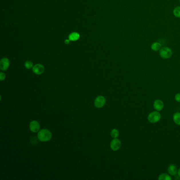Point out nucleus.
<instances>
[{"mask_svg": "<svg viewBox=\"0 0 180 180\" xmlns=\"http://www.w3.org/2000/svg\"><path fill=\"white\" fill-rule=\"evenodd\" d=\"M37 137L39 140L41 142H46L49 141L51 139L52 134L48 129H41L37 133Z\"/></svg>", "mask_w": 180, "mask_h": 180, "instance_id": "nucleus-1", "label": "nucleus"}, {"mask_svg": "<svg viewBox=\"0 0 180 180\" xmlns=\"http://www.w3.org/2000/svg\"><path fill=\"white\" fill-rule=\"evenodd\" d=\"M69 41H70V40H69H69H68V39L66 40L65 41V43L67 44H69Z\"/></svg>", "mask_w": 180, "mask_h": 180, "instance_id": "nucleus-20", "label": "nucleus"}, {"mask_svg": "<svg viewBox=\"0 0 180 180\" xmlns=\"http://www.w3.org/2000/svg\"><path fill=\"white\" fill-rule=\"evenodd\" d=\"M32 72L36 75H41L44 72V67L43 65H41L40 64H38L34 65L32 68Z\"/></svg>", "mask_w": 180, "mask_h": 180, "instance_id": "nucleus-6", "label": "nucleus"}, {"mask_svg": "<svg viewBox=\"0 0 180 180\" xmlns=\"http://www.w3.org/2000/svg\"><path fill=\"white\" fill-rule=\"evenodd\" d=\"M175 99L177 102H180V94L178 93L175 96Z\"/></svg>", "mask_w": 180, "mask_h": 180, "instance_id": "nucleus-19", "label": "nucleus"}, {"mask_svg": "<svg viewBox=\"0 0 180 180\" xmlns=\"http://www.w3.org/2000/svg\"><path fill=\"white\" fill-rule=\"evenodd\" d=\"M5 75L4 74L3 72H1L0 73V80L1 81H3L5 79Z\"/></svg>", "mask_w": 180, "mask_h": 180, "instance_id": "nucleus-18", "label": "nucleus"}, {"mask_svg": "<svg viewBox=\"0 0 180 180\" xmlns=\"http://www.w3.org/2000/svg\"><path fill=\"white\" fill-rule=\"evenodd\" d=\"M122 145V143L118 139H114L112 141L110 144V149L114 151H116L117 150H119L120 148V146Z\"/></svg>", "mask_w": 180, "mask_h": 180, "instance_id": "nucleus-5", "label": "nucleus"}, {"mask_svg": "<svg viewBox=\"0 0 180 180\" xmlns=\"http://www.w3.org/2000/svg\"><path fill=\"white\" fill-rule=\"evenodd\" d=\"M10 61L7 58H2L0 61V69L2 71H5L9 67Z\"/></svg>", "mask_w": 180, "mask_h": 180, "instance_id": "nucleus-7", "label": "nucleus"}, {"mask_svg": "<svg viewBox=\"0 0 180 180\" xmlns=\"http://www.w3.org/2000/svg\"><path fill=\"white\" fill-rule=\"evenodd\" d=\"M162 47V45L161 44L158 42H155L153 43L151 45V49L152 50L154 51H157L160 50Z\"/></svg>", "mask_w": 180, "mask_h": 180, "instance_id": "nucleus-12", "label": "nucleus"}, {"mask_svg": "<svg viewBox=\"0 0 180 180\" xmlns=\"http://www.w3.org/2000/svg\"><path fill=\"white\" fill-rule=\"evenodd\" d=\"M167 171L170 175L173 176L175 175L177 173V167L174 164H171L169 165V167L167 168Z\"/></svg>", "mask_w": 180, "mask_h": 180, "instance_id": "nucleus-10", "label": "nucleus"}, {"mask_svg": "<svg viewBox=\"0 0 180 180\" xmlns=\"http://www.w3.org/2000/svg\"><path fill=\"white\" fill-rule=\"evenodd\" d=\"M30 129L32 132H36L39 131L40 128V124L37 120H32L30 123Z\"/></svg>", "mask_w": 180, "mask_h": 180, "instance_id": "nucleus-8", "label": "nucleus"}, {"mask_svg": "<svg viewBox=\"0 0 180 180\" xmlns=\"http://www.w3.org/2000/svg\"><path fill=\"white\" fill-rule=\"evenodd\" d=\"M119 132L118 129H112L111 132H110V135L112 137L113 139H116L119 136Z\"/></svg>", "mask_w": 180, "mask_h": 180, "instance_id": "nucleus-15", "label": "nucleus"}, {"mask_svg": "<svg viewBox=\"0 0 180 180\" xmlns=\"http://www.w3.org/2000/svg\"><path fill=\"white\" fill-rule=\"evenodd\" d=\"M177 174H178V176L180 177V168L177 171Z\"/></svg>", "mask_w": 180, "mask_h": 180, "instance_id": "nucleus-21", "label": "nucleus"}, {"mask_svg": "<svg viewBox=\"0 0 180 180\" xmlns=\"http://www.w3.org/2000/svg\"><path fill=\"white\" fill-rule=\"evenodd\" d=\"M174 122L177 125H180V112H177L174 114L173 117Z\"/></svg>", "mask_w": 180, "mask_h": 180, "instance_id": "nucleus-13", "label": "nucleus"}, {"mask_svg": "<svg viewBox=\"0 0 180 180\" xmlns=\"http://www.w3.org/2000/svg\"><path fill=\"white\" fill-rule=\"evenodd\" d=\"M24 66L27 69H30L31 68H33V63L32 62V61H27L24 64Z\"/></svg>", "mask_w": 180, "mask_h": 180, "instance_id": "nucleus-17", "label": "nucleus"}, {"mask_svg": "<svg viewBox=\"0 0 180 180\" xmlns=\"http://www.w3.org/2000/svg\"><path fill=\"white\" fill-rule=\"evenodd\" d=\"M158 179L159 180H171L172 177L170 175L167 173H162L160 175V176L158 177Z\"/></svg>", "mask_w": 180, "mask_h": 180, "instance_id": "nucleus-14", "label": "nucleus"}, {"mask_svg": "<svg viewBox=\"0 0 180 180\" xmlns=\"http://www.w3.org/2000/svg\"><path fill=\"white\" fill-rule=\"evenodd\" d=\"M80 37V35L77 32H73L69 35V39L72 41H76L78 40Z\"/></svg>", "mask_w": 180, "mask_h": 180, "instance_id": "nucleus-11", "label": "nucleus"}, {"mask_svg": "<svg viewBox=\"0 0 180 180\" xmlns=\"http://www.w3.org/2000/svg\"><path fill=\"white\" fill-rule=\"evenodd\" d=\"M106 99L105 97L102 96H99L95 100L94 105L97 108H100L105 105Z\"/></svg>", "mask_w": 180, "mask_h": 180, "instance_id": "nucleus-4", "label": "nucleus"}, {"mask_svg": "<svg viewBox=\"0 0 180 180\" xmlns=\"http://www.w3.org/2000/svg\"><path fill=\"white\" fill-rule=\"evenodd\" d=\"M174 15L175 17L180 18V7H177L174 9Z\"/></svg>", "mask_w": 180, "mask_h": 180, "instance_id": "nucleus-16", "label": "nucleus"}, {"mask_svg": "<svg viewBox=\"0 0 180 180\" xmlns=\"http://www.w3.org/2000/svg\"><path fill=\"white\" fill-rule=\"evenodd\" d=\"M161 118V115L159 111H155L151 112L148 116V120L151 123H156L160 121Z\"/></svg>", "mask_w": 180, "mask_h": 180, "instance_id": "nucleus-2", "label": "nucleus"}, {"mask_svg": "<svg viewBox=\"0 0 180 180\" xmlns=\"http://www.w3.org/2000/svg\"></svg>", "mask_w": 180, "mask_h": 180, "instance_id": "nucleus-22", "label": "nucleus"}, {"mask_svg": "<svg viewBox=\"0 0 180 180\" xmlns=\"http://www.w3.org/2000/svg\"><path fill=\"white\" fill-rule=\"evenodd\" d=\"M159 54L161 58L163 59H169L171 57L172 55V51L169 47H163L160 50Z\"/></svg>", "mask_w": 180, "mask_h": 180, "instance_id": "nucleus-3", "label": "nucleus"}, {"mask_svg": "<svg viewBox=\"0 0 180 180\" xmlns=\"http://www.w3.org/2000/svg\"><path fill=\"white\" fill-rule=\"evenodd\" d=\"M153 107L157 111H161L164 108V103L160 99H157L153 104Z\"/></svg>", "mask_w": 180, "mask_h": 180, "instance_id": "nucleus-9", "label": "nucleus"}]
</instances>
